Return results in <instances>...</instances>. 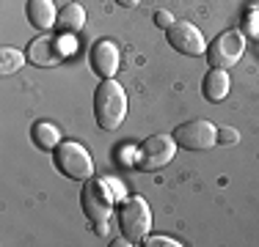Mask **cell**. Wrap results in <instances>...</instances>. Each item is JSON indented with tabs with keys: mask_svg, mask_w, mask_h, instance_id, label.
I'll use <instances>...</instances> for the list:
<instances>
[{
	"mask_svg": "<svg viewBox=\"0 0 259 247\" xmlns=\"http://www.w3.org/2000/svg\"><path fill=\"white\" fill-rule=\"evenodd\" d=\"M94 118H97V127L105 129V132H116L121 127V121L127 118V94L113 77L102 80L100 88H97Z\"/></svg>",
	"mask_w": 259,
	"mask_h": 247,
	"instance_id": "1",
	"label": "cell"
},
{
	"mask_svg": "<svg viewBox=\"0 0 259 247\" xmlns=\"http://www.w3.org/2000/svg\"><path fill=\"white\" fill-rule=\"evenodd\" d=\"M113 201H116V195L110 193L108 181L89 178V181L83 184L80 203H83V212H85V217H89L97 236H108V231H110L108 220H110V214H113Z\"/></svg>",
	"mask_w": 259,
	"mask_h": 247,
	"instance_id": "2",
	"label": "cell"
},
{
	"mask_svg": "<svg viewBox=\"0 0 259 247\" xmlns=\"http://www.w3.org/2000/svg\"><path fill=\"white\" fill-rule=\"evenodd\" d=\"M152 225V212H149V203L144 201L141 195H130L121 201L119 209V228L124 233V239L130 242H144L146 233H149Z\"/></svg>",
	"mask_w": 259,
	"mask_h": 247,
	"instance_id": "3",
	"label": "cell"
},
{
	"mask_svg": "<svg viewBox=\"0 0 259 247\" xmlns=\"http://www.w3.org/2000/svg\"><path fill=\"white\" fill-rule=\"evenodd\" d=\"M53 159H55V168H58L64 176L75 178V181H89L94 176V162H91L89 151H85L80 143L75 140H64L53 148Z\"/></svg>",
	"mask_w": 259,
	"mask_h": 247,
	"instance_id": "4",
	"label": "cell"
},
{
	"mask_svg": "<svg viewBox=\"0 0 259 247\" xmlns=\"http://www.w3.org/2000/svg\"><path fill=\"white\" fill-rule=\"evenodd\" d=\"M177 154V140L174 135H152L144 143L138 146V154H135V165L141 170H160L174 159Z\"/></svg>",
	"mask_w": 259,
	"mask_h": 247,
	"instance_id": "5",
	"label": "cell"
},
{
	"mask_svg": "<svg viewBox=\"0 0 259 247\" xmlns=\"http://www.w3.org/2000/svg\"><path fill=\"white\" fill-rule=\"evenodd\" d=\"M245 52V39L240 30H224L207 44V64L212 69H229L234 66Z\"/></svg>",
	"mask_w": 259,
	"mask_h": 247,
	"instance_id": "6",
	"label": "cell"
},
{
	"mask_svg": "<svg viewBox=\"0 0 259 247\" xmlns=\"http://www.w3.org/2000/svg\"><path fill=\"white\" fill-rule=\"evenodd\" d=\"M75 52V41L72 36H39L30 41L28 58L36 66H58L61 60H66Z\"/></svg>",
	"mask_w": 259,
	"mask_h": 247,
	"instance_id": "7",
	"label": "cell"
},
{
	"mask_svg": "<svg viewBox=\"0 0 259 247\" xmlns=\"http://www.w3.org/2000/svg\"><path fill=\"white\" fill-rule=\"evenodd\" d=\"M174 140L177 146L188 148V151H207L218 143V129L204 118H193L174 129Z\"/></svg>",
	"mask_w": 259,
	"mask_h": 247,
	"instance_id": "8",
	"label": "cell"
},
{
	"mask_svg": "<svg viewBox=\"0 0 259 247\" xmlns=\"http://www.w3.org/2000/svg\"><path fill=\"white\" fill-rule=\"evenodd\" d=\"M165 33H168V44L174 47L177 52L190 55V58L207 52V41H204L201 30L196 28L193 22H174L168 30H165Z\"/></svg>",
	"mask_w": 259,
	"mask_h": 247,
	"instance_id": "9",
	"label": "cell"
},
{
	"mask_svg": "<svg viewBox=\"0 0 259 247\" xmlns=\"http://www.w3.org/2000/svg\"><path fill=\"white\" fill-rule=\"evenodd\" d=\"M89 60H91V69L100 74L102 80H110L116 72H119V47H116L113 41L102 39V41H97V44L91 47Z\"/></svg>",
	"mask_w": 259,
	"mask_h": 247,
	"instance_id": "10",
	"label": "cell"
},
{
	"mask_svg": "<svg viewBox=\"0 0 259 247\" xmlns=\"http://www.w3.org/2000/svg\"><path fill=\"white\" fill-rule=\"evenodd\" d=\"M25 17H28V22L39 30H50L53 25H58V14H55L53 0H28Z\"/></svg>",
	"mask_w": 259,
	"mask_h": 247,
	"instance_id": "11",
	"label": "cell"
},
{
	"mask_svg": "<svg viewBox=\"0 0 259 247\" xmlns=\"http://www.w3.org/2000/svg\"><path fill=\"white\" fill-rule=\"evenodd\" d=\"M201 94L207 102H224L229 94V74L226 69H209L204 74V83H201Z\"/></svg>",
	"mask_w": 259,
	"mask_h": 247,
	"instance_id": "12",
	"label": "cell"
},
{
	"mask_svg": "<svg viewBox=\"0 0 259 247\" xmlns=\"http://www.w3.org/2000/svg\"><path fill=\"white\" fill-rule=\"evenodd\" d=\"M83 25H85V11H83V6L66 3L64 9H61V14H58V30H61L64 36L77 33Z\"/></svg>",
	"mask_w": 259,
	"mask_h": 247,
	"instance_id": "13",
	"label": "cell"
},
{
	"mask_svg": "<svg viewBox=\"0 0 259 247\" xmlns=\"http://www.w3.org/2000/svg\"><path fill=\"white\" fill-rule=\"evenodd\" d=\"M30 138H33V143L39 146V148H45V151H53V148L61 143L58 127L50 124V121H36L33 129H30Z\"/></svg>",
	"mask_w": 259,
	"mask_h": 247,
	"instance_id": "14",
	"label": "cell"
},
{
	"mask_svg": "<svg viewBox=\"0 0 259 247\" xmlns=\"http://www.w3.org/2000/svg\"><path fill=\"white\" fill-rule=\"evenodd\" d=\"M22 52L20 49H14V47H3L0 49V72L3 74H14V72H20L22 69Z\"/></svg>",
	"mask_w": 259,
	"mask_h": 247,
	"instance_id": "15",
	"label": "cell"
},
{
	"mask_svg": "<svg viewBox=\"0 0 259 247\" xmlns=\"http://www.w3.org/2000/svg\"><path fill=\"white\" fill-rule=\"evenodd\" d=\"M237 140H240L237 129H232V127H218V143H221V146H234Z\"/></svg>",
	"mask_w": 259,
	"mask_h": 247,
	"instance_id": "16",
	"label": "cell"
},
{
	"mask_svg": "<svg viewBox=\"0 0 259 247\" xmlns=\"http://www.w3.org/2000/svg\"><path fill=\"white\" fill-rule=\"evenodd\" d=\"M141 244L144 247H180V242H174V239H168V236H149Z\"/></svg>",
	"mask_w": 259,
	"mask_h": 247,
	"instance_id": "17",
	"label": "cell"
},
{
	"mask_svg": "<svg viewBox=\"0 0 259 247\" xmlns=\"http://www.w3.org/2000/svg\"><path fill=\"white\" fill-rule=\"evenodd\" d=\"M177 20H174V17H171V11H163V9H160V11H155V25H157V28H163V30H168L171 28V25H174Z\"/></svg>",
	"mask_w": 259,
	"mask_h": 247,
	"instance_id": "18",
	"label": "cell"
},
{
	"mask_svg": "<svg viewBox=\"0 0 259 247\" xmlns=\"http://www.w3.org/2000/svg\"><path fill=\"white\" fill-rule=\"evenodd\" d=\"M135 154H138V148H133V146H121V148H119V162H121V165L135 162Z\"/></svg>",
	"mask_w": 259,
	"mask_h": 247,
	"instance_id": "19",
	"label": "cell"
},
{
	"mask_svg": "<svg viewBox=\"0 0 259 247\" xmlns=\"http://www.w3.org/2000/svg\"><path fill=\"white\" fill-rule=\"evenodd\" d=\"M105 181H108L110 193L116 195V201H124V198H127V190H124V184H121V181H116V178H105Z\"/></svg>",
	"mask_w": 259,
	"mask_h": 247,
	"instance_id": "20",
	"label": "cell"
},
{
	"mask_svg": "<svg viewBox=\"0 0 259 247\" xmlns=\"http://www.w3.org/2000/svg\"><path fill=\"white\" fill-rule=\"evenodd\" d=\"M248 30L259 39V17H256V14H251V17H248Z\"/></svg>",
	"mask_w": 259,
	"mask_h": 247,
	"instance_id": "21",
	"label": "cell"
},
{
	"mask_svg": "<svg viewBox=\"0 0 259 247\" xmlns=\"http://www.w3.org/2000/svg\"><path fill=\"white\" fill-rule=\"evenodd\" d=\"M116 6H121V9H135L138 0H116Z\"/></svg>",
	"mask_w": 259,
	"mask_h": 247,
	"instance_id": "22",
	"label": "cell"
}]
</instances>
